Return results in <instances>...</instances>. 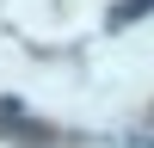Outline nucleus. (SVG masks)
<instances>
[{"label": "nucleus", "mask_w": 154, "mask_h": 148, "mask_svg": "<svg viewBox=\"0 0 154 148\" xmlns=\"http://www.w3.org/2000/svg\"><path fill=\"white\" fill-rule=\"evenodd\" d=\"M148 12H154V0H111L105 25H111V31H130V25H142Z\"/></svg>", "instance_id": "obj_1"}, {"label": "nucleus", "mask_w": 154, "mask_h": 148, "mask_svg": "<svg viewBox=\"0 0 154 148\" xmlns=\"http://www.w3.org/2000/svg\"><path fill=\"white\" fill-rule=\"evenodd\" d=\"M0 136H19V142H49V130H37V123H25L19 111H12V117H0Z\"/></svg>", "instance_id": "obj_2"}]
</instances>
